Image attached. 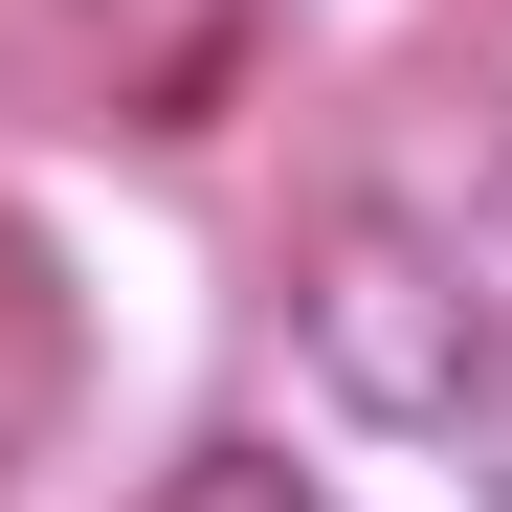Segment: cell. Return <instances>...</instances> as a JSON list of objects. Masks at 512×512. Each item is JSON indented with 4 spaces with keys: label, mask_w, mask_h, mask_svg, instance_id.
I'll use <instances>...</instances> for the list:
<instances>
[{
    "label": "cell",
    "mask_w": 512,
    "mask_h": 512,
    "mask_svg": "<svg viewBox=\"0 0 512 512\" xmlns=\"http://www.w3.org/2000/svg\"><path fill=\"white\" fill-rule=\"evenodd\" d=\"M290 357L357 401V423H468V401L512 379V334H490V290H468V245L334 201V223L290 245Z\"/></svg>",
    "instance_id": "1"
},
{
    "label": "cell",
    "mask_w": 512,
    "mask_h": 512,
    "mask_svg": "<svg viewBox=\"0 0 512 512\" xmlns=\"http://www.w3.org/2000/svg\"><path fill=\"white\" fill-rule=\"evenodd\" d=\"M156 512H334L290 446H179V468H156Z\"/></svg>",
    "instance_id": "2"
}]
</instances>
